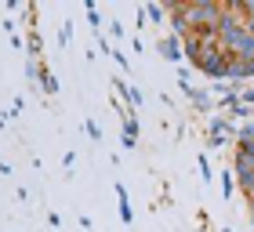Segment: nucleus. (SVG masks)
Masks as SVG:
<instances>
[{"instance_id": "nucleus-1", "label": "nucleus", "mask_w": 254, "mask_h": 232, "mask_svg": "<svg viewBox=\"0 0 254 232\" xmlns=\"http://www.w3.org/2000/svg\"><path fill=\"white\" fill-rule=\"evenodd\" d=\"M164 51H167V58H171V62H178V44H175V37H171V40H164Z\"/></svg>"}, {"instance_id": "nucleus-2", "label": "nucleus", "mask_w": 254, "mask_h": 232, "mask_svg": "<svg viewBox=\"0 0 254 232\" xmlns=\"http://www.w3.org/2000/svg\"><path fill=\"white\" fill-rule=\"evenodd\" d=\"M200 167H203V181H211L214 174H211V164H207V156H200Z\"/></svg>"}, {"instance_id": "nucleus-3", "label": "nucleus", "mask_w": 254, "mask_h": 232, "mask_svg": "<svg viewBox=\"0 0 254 232\" xmlns=\"http://www.w3.org/2000/svg\"><path fill=\"white\" fill-rule=\"evenodd\" d=\"M222 232H233V229H222Z\"/></svg>"}]
</instances>
